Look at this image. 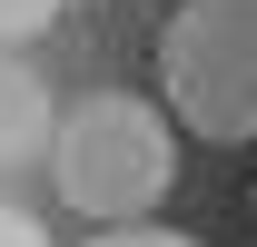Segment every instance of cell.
I'll return each mask as SVG.
<instances>
[{
	"mask_svg": "<svg viewBox=\"0 0 257 247\" xmlns=\"http://www.w3.org/2000/svg\"><path fill=\"white\" fill-rule=\"evenodd\" d=\"M50 188H60L69 217L149 227V208L178 188V119H168V99H139V89L69 99L50 119Z\"/></svg>",
	"mask_w": 257,
	"mask_h": 247,
	"instance_id": "obj_1",
	"label": "cell"
},
{
	"mask_svg": "<svg viewBox=\"0 0 257 247\" xmlns=\"http://www.w3.org/2000/svg\"><path fill=\"white\" fill-rule=\"evenodd\" d=\"M159 99L208 149L257 139V0H178L159 30Z\"/></svg>",
	"mask_w": 257,
	"mask_h": 247,
	"instance_id": "obj_2",
	"label": "cell"
},
{
	"mask_svg": "<svg viewBox=\"0 0 257 247\" xmlns=\"http://www.w3.org/2000/svg\"><path fill=\"white\" fill-rule=\"evenodd\" d=\"M60 10H69V0H0V40H40Z\"/></svg>",
	"mask_w": 257,
	"mask_h": 247,
	"instance_id": "obj_3",
	"label": "cell"
},
{
	"mask_svg": "<svg viewBox=\"0 0 257 247\" xmlns=\"http://www.w3.org/2000/svg\"><path fill=\"white\" fill-rule=\"evenodd\" d=\"M89 247H208V237H188V227H99Z\"/></svg>",
	"mask_w": 257,
	"mask_h": 247,
	"instance_id": "obj_4",
	"label": "cell"
},
{
	"mask_svg": "<svg viewBox=\"0 0 257 247\" xmlns=\"http://www.w3.org/2000/svg\"><path fill=\"white\" fill-rule=\"evenodd\" d=\"M0 247H40V227H30V217H10V208H0Z\"/></svg>",
	"mask_w": 257,
	"mask_h": 247,
	"instance_id": "obj_5",
	"label": "cell"
}]
</instances>
